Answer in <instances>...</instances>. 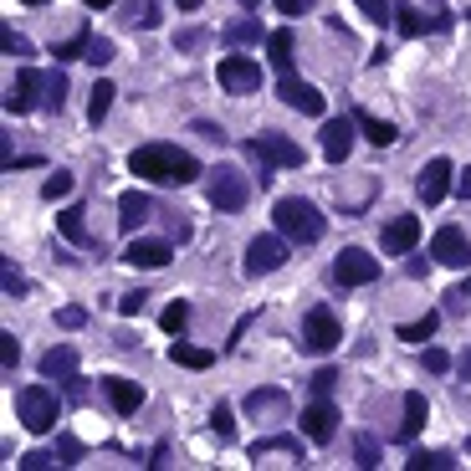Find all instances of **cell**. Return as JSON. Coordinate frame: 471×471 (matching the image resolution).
<instances>
[{
    "mask_svg": "<svg viewBox=\"0 0 471 471\" xmlns=\"http://www.w3.org/2000/svg\"><path fill=\"white\" fill-rule=\"evenodd\" d=\"M129 174H139L149 184H195L200 159L184 154L180 144H139L129 154Z\"/></svg>",
    "mask_w": 471,
    "mask_h": 471,
    "instance_id": "1",
    "label": "cell"
},
{
    "mask_svg": "<svg viewBox=\"0 0 471 471\" xmlns=\"http://www.w3.org/2000/svg\"><path fill=\"white\" fill-rule=\"evenodd\" d=\"M272 225L282 236H288L292 246H313V241H323L328 231V215L313 205V200H302V195H282L272 205Z\"/></svg>",
    "mask_w": 471,
    "mask_h": 471,
    "instance_id": "2",
    "label": "cell"
},
{
    "mask_svg": "<svg viewBox=\"0 0 471 471\" xmlns=\"http://www.w3.org/2000/svg\"><path fill=\"white\" fill-rule=\"evenodd\" d=\"M241 154L251 159V164H262V170H302V144L298 139H288V133H256V139H246L241 144Z\"/></svg>",
    "mask_w": 471,
    "mask_h": 471,
    "instance_id": "3",
    "label": "cell"
},
{
    "mask_svg": "<svg viewBox=\"0 0 471 471\" xmlns=\"http://www.w3.org/2000/svg\"><path fill=\"white\" fill-rule=\"evenodd\" d=\"M16 420H21L26 431L47 435V431H57V420H62V400H57L47 384H26V390H16Z\"/></svg>",
    "mask_w": 471,
    "mask_h": 471,
    "instance_id": "4",
    "label": "cell"
},
{
    "mask_svg": "<svg viewBox=\"0 0 471 471\" xmlns=\"http://www.w3.org/2000/svg\"><path fill=\"white\" fill-rule=\"evenodd\" d=\"M205 200L215 210H246V200H251L246 174L236 170V164H215V170H205Z\"/></svg>",
    "mask_w": 471,
    "mask_h": 471,
    "instance_id": "5",
    "label": "cell"
},
{
    "mask_svg": "<svg viewBox=\"0 0 471 471\" xmlns=\"http://www.w3.org/2000/svg\"><path fill=\"white\" fill-rule=\"evenodd\" d=\"M333 288H369L374 277H380V262L369 256L364 246H343L339 256H333Z\"/></svg>",
    "mask_w": 471,
    "mask_h": 471,
    "instance_id": "6",
    "label": "cell"
},
{
    "mask_svg": "<svg viewBox=\"0 0 471 471\" xmlns=\"http://www.w3.org/2000/svg\"><path fill=\"white\" fill-rule=\"evenodd\" d=\"M431 262L451 267V272H471V236L461 225H441L431 236Z\"/></svg>",
    "mask_w": 471,
    "mask_h": 471,
    "instance_id": "7",
    "label": "cell"
},
{
    "mask_svg": "<svg viewBox=\"0 0 471 471\" xmlns=\"http://www.w3.org/2000/svg\"><path fill=\"white\" fill-rule=\"evenodd\" d=\"M215 82H221L231 98H251V92L262 88V67L251 62V57L231 52V57H221V67H215Z\"/></svg>",
    "mask_w": 471,
    "mask_h": 471,
    "instance_id": "8",
    "label": "cell"
},
{
    "mask_svg": "<svg viewBox=\"0 0 471 471\" xmlns=\"http://www.w3.org/2000/svg\"><path fill=\"white\" fill-rule=\"evenodd\" d=\"M288 236L277 231V236H256V241H251L246 246V256H241V272L246 277H267V272H277V267L288 262Z\"/></svg>",
    "mask_w": 471,
    "mask_h": 471,
    "instance_id": "9",
    "label": "cell"
},
{
    "mask_svg": "<svg viewBox=\"0 0 471 471\" xmlns=\"http://www.w3.org/2000/svg\"><path fill=\"white\" fill-rule=\"evenodd\" d=\"M343 343V323L328 308H313V313L302 318V349L308 353H333Z\"/></svg>",
    "mask_w": 471,
    "mask_h": 471,
    "instance_id": "10",
    "label": "cell"
},
{
    "mask_svg": "<svg viewBox=\"0 0 471 471\" xmlns=\"http://www.w3.org/2000/svg\"><path fill=\"white\" fill-rule=\"evenodd\" d=\"M394 26H400V37H431V31H451V11H435L425 16L420 5H394Z\"/></svg>",
    "mask_w": 471,
    "mask_h": 471,
    "instance_id": "11",
    "label": "cell"
},
{
    "mask_svg": "<svg viewBox=\"0 0 471 471\" xmlns=\"http://www.w3.org/2000/svg\"><path fill=\"white\" fill-rule=\"evenodd\" d=\"M451 159H431L425 170H420V180H415V195H420V205H441L445 195H451Z\"/></svg>",
    "mask_w": 471,
    "mask_h": 471,
    "instance_id": "12",
    "label": "cell"
},
{
    "mask_svg": "<svg viewBox=\"0 0 471 471\" xmlns=\"http://www.w3.org/2000/svg\"><path fill=\"white\" fill-rule=\"evenodd\" d=\"M353 118H328L323 123V133H318V144H323V159L328 164H343V159L353 154Z\"/></svg>",
    "mask_w": 471,
    "mask_h": 471,
    "instance_id": "13",
    "label": "cell"
},
{
    "mask_svg": "<svg viewBox=\"0 0 471 471\" xmlns=\"http://www.w3.org/2000/svg\"><path fill=\"white\" fill-rule=\"evenodd\" d=\"M277 98H282L288 108H298V113H308V118L323 113V92H318L313 82L292 78V72H282V82H277Z\"/></svg>",
    "mask_w": 471,
    "mask_h": 471,
    "instance_id": "14",
    "label": "cell"
},
{
    "mask_svg": "<svg viewBox=\"0 0 471 471\" xmlns=\"http://www.w3.org/2000/svg\"><path fill=\"white\" fill-rule=\"evenodd\" d=\"M339 410H333V400H313L308 405V415H302V435L308 441H318V445H328L333 435H339Z\"/></svg>",
    "mask_w": 471,
    "mask_h": 471,
    "instance_id": "15",
    "label": "cell"
},
{
    "mask_svg": "<svg viewBox=\"0 0 471 471\" xmlns=\"http://www.w3.org/2000/svg\"><path fill=\"white\" fill-rule=\"evenodd\" d=\"M415 241H420V215H394V221L380 231V246L390 251V256H410Z\"/></svg>",
    "mask_w": 471,
    "mask_h": 471,
    "instance_id": "16",
    "label": "cell"
},
{
    "mask_svg": "<svg viewBox=\"0 0 471 471\" xmlns=\"http://www.w3.org/2000/svg\"><path fill=\"white\" fill-rule=\"evenodd\" d=\"M41 88H47V78H41L37 67H21V72H16L11 98H5V108H11V113H31V108L41 103Z\"/></svg>",
    "mask_w": 471,
    "mask_h": 471,
    "instance_id": "17",
    "label": "cell"
},
{
    "mask_svg": "<svg viewBox=\"0 0 471 471\" xmlns=\"http://www.w3.org/2000/svg\"><path fill=\"white\" fill-rule=\"evenodd\" d=\"M267 37H272V31H267L251 11H241V16L225 21V47H231V52H246V47H256V41H267Z\"/></svg>",
    "mask_w": 471,
    "mask_h": 471,
    "instance_id": "18",
    "label": "cell"
},
{
    "mask_svg": "<svg viewBox=\"0 0 471 471\" xmlns=\"http://www.w3.org/2000/svg\"><path fill=\"white\" fill-rule=\"evenodd\" d=\"M292 400L288 390H251L246 394V420H288Z\"/></svg>",
    "mask_w": 471,
    "mask_h": 471,
    "instance_id": "19",
    "label": "cell"
},
{
    "mask_svg": "<svg viewBox=\"0 0 471 471\" xmlns=\"http://www.w3.org/2000/svg\"><path fill=\"white\" fill-rule=\"evenodd\" d=\"M174 246L170 241H149V236H139V241H129V251H123V262L144 267V272H154V267H170Z\"/></svg>",
    "mask_w": 471,
    "mask_h": 471,
    "instance_id": "20",
    "label": "cell"
},
{
    "mask_svg": "<svg viewBox=\"0 0 471 471\" xmlns=\"http://www.w3.org/2000/svg\"><path fill=\"white\" fill-rule=\"evenodd\" d=\"M425 415H431V405H425V394H405V405H400V425H394V441L410 445L420 431H425Z\"/></svg>",
    "mask_w": 471,
    "mask_h": 471,
    "instance_id": "21",
    "label": "cell"
},
{
    "mask_svg": "<svg viewBox=\"0 0 471 471\" xmlns=\"http://www.w3.org/2000/svg\"><path fill=\"white\" fill-rule=\"evenodd\" d=\"M251 461H267V456H288L292 466H302V441H292V435H262V441L246 445Z\"/></svg>",
    "mask_w": 471,
    "mask_h": 471,
    "instance_id": "22",
    "label": "cell"
},
{
    "mask_svg": "<svg viewBox=\"0 0 471 471\" xmlns=\"http://www.w3.org/2000/svg\"><path fill=\"white\" fill-rule=\"evenodd\" d=\"M154 215V200L129 190V195H118V231H139V225Z\"/></svg>",
    "mask_w": 471,
    "mask_h": 471,
    "instance_id": "23",
    "label": "cell"
},
{
    "mask_svg": "<svg viewBox=\"0 0 471 471\" xmlns=\"http://www.w3.org/2000/svg\"><path fill=\"white\" fill-rule=\"evenodd\" d=\"M353 123H359V133H364L374 149H390L394 139H400V129H394V123H384V118H374L369 108H353Z\"/></svg>",
    "mask_w": 471,
    "mask_h": 471,
    "instance_id": "24",
    "label": "cell"
},
{
    "mask_svg": "<svg viewBox=\"0 0 471 471\" xmlns=\"http://www.w3.org/2000/svg\"><path fill=\"white\" fill-rule=\"evenodd\" d=\"M78 349H72V343H57V349H47L41 353V374H47V380H67V374H78Z\"/></svg>",
    "mask_w": 471,
    "mask_h": 471,
    "instance_id": "25",
    "label": "cell"
},
{
    "mask_svg": "<svg viewBox=\"0 0 471 471\" xmlns=\"http://www.w3.org/2000/svg\"><path fill=\"white\" fill-rule=\"evenodd\" d=\"M108 405H113L118 415H133V410L144 405V390L133 380H108Z\"/></svg>",
    "mask_w": 471,
    "mask_h": 471,
    "instance_id": "26",
    "label": "cell"
},
{
    "mask_svg": "<svg viewBox=\"0 0 471 471\" xmlns=\"http://www.w3.org/2000/svg\"><path fill=\"white\" fill-rule=\"evenodd\" d=\"M267 57H272V67H277V72H292V57H298V41H292V31H288V26L267 37Z\"/></svg>",
    "mask_w": 471,
    "mask_h": 471,
    "instance_id": "27",
    "label": "cell"
},
{
    "mask_svg": "<svg viewBox=\"0 0 471 471\" xmlns=\"http://www.w3.org/2000/svg\"><path fill=\"white\" fill-rule=\"evenodd\" d=\"M57 225H62V236L72 241V246H92V236H88V215H82V205H67L62 215H57Z\"/></svg>",
    "mask_w": 471,
    "mask_h": 471,
    "instance_id": "28",
    "label": "cell"
},
{
    "mask_svg": "<svg viewBox=\"0 0 471 471\" xmlns=\"http://www.w3.org/2000/svg\"><path fill=\"white\" fill-rule=\"evenodd\" d=\"M170 359L180 369H210V364H215V353H210V349H195V343H184V339L170 343Z\"/></svg>",
    "mask_w": 471,
    "mask_h": 471,
    "instance_id": "29",
    "label": "cell"
},
{
    "mask_svg": "<svg viewBox=\"0 0 471 471\" xmlns=\"http://www.w3.org/2000/svg\"><path fill=\"white\" fill-rule=\"evenodd\" d=\"M113 82H92V98H88V123H103V118H108V108H113Z\"/></svg>",
    "mask_w": 471,
    "mask_h": 471,
    "instance_id": "30",
    "label": "cell"
},
{
    "mask_svg": "<svg viewBox=\"0 0 471 471\" xmlns=\"http://www.w3.org/2000/svg\"><path fill=\"white\" fill-rule=\"evenodd\" d=\"M41 108H47V113H62V108H67V72H47V88H41Z\"/></svg>",
    "mask_w": 471,
    "mask_h": 471,
    "instance_id": "31",
    "label": "cell"
},
{
    "mask_svg": "<svg viewBox=\"0 0 471 471\" xmlns=\"http://www.w3.org/2000/svg\"><path fill=\"white\" fill-rule=\"evenodd\" d=\"M435 328H441V313H420L415 323H400V339H405V343H425V339H435Z\"/></svg>",
    "mask_w": 471,
    "mask_h": 471,
    "instance_id": "32",
    "label": "cell"
},
{
    "mask_svg": "<svg viewBox=\"0 0 471 471\" xmlns=\"http://www.w3.org/2000/svg\"><path fill=\"white\" fill-rule=\"evenodd\" d=\"M405 466L410 471H451V466H456V456H451V451H410Z\"/></svg>",
    "mask_w": 471,
    "mask_h": 471,
    "instance_id": "33",
    "label": "cell"
},
{
    "mask_svg": "<svg viewBox=\"0 0 471 471\" xmlns=\"http://www.w3.org/2000/svg\"><path fill=\"white\" fill-rule=\"evenodd\" d=\"M353 466H364V471H374V466H380V441H374L369 431H359V435H353Z\"/></svg>",
    "mask_w": 471,
    "mask_h": 471,
    "instance_id": "34",
    "label": "cell"
},
{
    "mask_svg": "<svg viewBox=\"0 0 471 471\" xmlns=\"http://www.w3.org/2000/svg\"><path fill=\"white\" fill-rule=\"evenodd\" d=\"M129 26L133 31H154L159 26V0H133L129 5Z\"/></svg>",
    "mask_w": 471,
    "mask_h": 471,
    "instance_id": "35",
    "label": "cell"
},
{
    "mask_svg": "<svg viewBox=\"0 0 471 471\" xmlns=\"http://www.w3.org/2000/svg\"><path fill=\"white\" fill-rule=\"evenodd\" d=\"M88 41H92V31L82 26L78 37H67V41H57L52 52H57V62H78V57H88Z\"/></svg>",
    "mask_w": 471,
    "mask_h": 471,
    "instance_id": "36",
    "label": "cell"
},
{
    "mask_svg": "<svg viewBox=\"0 0 471 471\" xmlns=\"http://www.w3.org/2000/svg\"><path fill=\"white\" fill-rule=\"evenodd\" d=\"M210 431L221 435V441H236V410L225 405V400H221L215 410H210Z\"/></svg>",
    "mask_w": 471,
    "mask_h": 471,
    "instance_id": "37",
    "label": "cell"
},
{
    "mask_svg": "<svg viewBox=\"0 0 471 471\" xmlns=\"http://www.w3.org/2000/svg\"><path fill=\"white\" fill-rule=\"evenodd\" d=\"M159 323H164V333H170V339H180V333H184V323H190V302H170Z\"/></svg>",
    "mask_w": 471,
    "mask_h": 471,
    "instance_id": "38",
    "label": "cell"
},
{
    "mask_svg": "<svg viewBox=\"0 0 471 471\" xmlns=\"http://www.w3.org/2000/svg\"><path fill=\"white\" fill-rule=\"evenodd\" d=\"M0 282H5V298H26V277H21V267L11 256L0 262Z\"/></svg>",
    "mask_w": 471,
    "mask_h": 471,
    "instance_id": "39",
    "label": "cell"
},
{
    "mask_svg": "<svg viewBox=\"0 0 471 471\" xmlns=\"http://www.w3.org/2000/svg\"><path fill=\"white\" fill-rule=\"evenodd\" d=\"M205 41H210V31H205V26H184V31H174V47H180V52H200Z\"/></svg>",
    "mask_w": 471,
    "mask_h": 471,
    "instance_id": "40",
    "label": "cell"
},
{
    "mask_svg": "<svg viewBox=\"0 0 471 471\" xmlns=\"http://www.w3.org/2000/svg\"><path fill=\"white\" fill-rule=\"evenodd\" d=\"M67 195H72V174L67 170H57L52 180L41 184V200H67Z\"/></svg>",
    "mask_w": 471,
    "mask_h": 471,
    "instance_id": "41",
    "label": "cell"
},
{
    "mask_svg": "<svg viewBox=\"0 0 471 471\" xmlns=\"http://www.w3.org/2000/svg\"><path fill=\"white\" fill-rule=\"evenodd\" d=\"M353 5H359V11H364L369 21H374V26H384V21H394V5H390V0H353Z\"/></svg>",
    "mask_w": 471,
    "mask_h": 471,
    "instance_id": "42",
    "label": "cell"
},
{
    "mask_svg": "<svg viewBox=\"0 0 471 471\" xmlns=\"http://www.w3.org/2000/svg\"><path fill=\"white\" fill-rule=\"evenodd\" d=\"M333 384H339V369H318L313 380H308V390H313V400H328Z\"/></svg>",
    "mask_w": 471,
    "mask_h": 471,
    "instance_id": "43",
    "label": "cell"
},
{
    "mask_svg": "<svg viewBox=\"0 0 471 471\" xmlns=\"http://www.w3.org/2000/svg\"><path fill=\"white\" fill-rule=\"evenodd\" d=\"M420 364L431 369V374H451V353H445V349H425V353H420Z\"/></svg>",
    "mask_w": 471,
    "mask_h": 471,
    "instance_id": "44",
    "label": "cell"
},
{
    "mask_svg": "<svg viewBox=\"0 0 471 471\" xmlns=\"http://www.w3.org/2000/svg\"><path fill=\"white\" fill-rule=\"evenodd\" d=\"M88 62H92V67H108V62H113V41L92 37V41H88Z\"/></svg>",
    "mask_w": 471,
    "mask_h": 471,
    "instance_id": "45",
    "label": "cell"
},
{
    "mask_svg": "<svg viewBox=\"0 0 471 471\" xmlns=\"http://www.w3.org/2000/svg\"><path fill=\"white\" fill-rule=\"evenodd\" d=\"M57 456H62V466H72L82 456V441L78 435H57Z\"/></svg>",
    "mask_w": 471,
    "mask_h": 471,
    "instance_id": "46",
    "label": "cell"
},
{
    "mask_svg": "<svg viewBox=\"0 0 471 471\" xmlns=\"http://www.w3.org/2000/svg\"><path fill=\"white\" fill-rule=\"evenodd\" d=\"M16 466H26V471H37V466H62V456H52V451H31V456H21Z\"/></svg>",
    "mask_w": 471,
    "mask_h": 471,
    "instance_id": "47",
    "label": "cell"
},
{
    "mask_svg": "<svg viewBox=\"0 0 471 471\" xmlns=\"http://www.w3.org/2000/svg\"><path fill=\"white\" fill-rule=\"evenodd\" d=\"M313 5H318V0H277V11L288 16V21H298V16H308V11H313Z\"/></svg>",
    "mask_w": 471,
    "mask_h": 471,
    "instance_id": "48",
    "label": "cell"
},
{
    "mask_svg": "<svg viewBox=\"0 0 471 471\" xmlns=\"http://www.w3.org/2000/svg\"><path fill=\"white\" fill-rule=\"evenodd\" d=\"M16 359H21V349H16V333H0V364L16 369Z\"/></svg>",
    "mask_w": 471,
    "mask_h": 471,
    "instance_id": "49",
    "label": "cell"
},
{
    "mask_svg": "<svg viewBox=\"0 0 471 471\" xmlns=\"http://www.w3.org/2000/svg\"><path fill=\"white\" fill-rule=\"evenodd\" d=\"M5 47H11V57H31V41L21 37L16 26H5Z\"/></svg>",
    "mask_w": 471,
    "mask_h": 471,
    "instance_id": "50",
    "label": "cell"
},
{
    "mask_svg": "<svg viewBox=\"0 0 471 471\" xmlns=\"http://www.w3.org/2000/svg\"><path fill=\"white\" fill-rule=\"evenodd\" d=\"M144 298H149V292H123V298H118V313H123V318H133L139 308H144Z\"/></svg>",
    "mask_w": 471,
    "mask_h": 471,
    "instance_id": "51",
    "label": "cell"
},
{
    "mask_svg": "<svg viewBox=\"0 0 471 471\" xmlns=\"http://www.w3.org/2000/svg\"><path fill=\"white\" fill-rule=\"evenodd\" d=\"M57 323H62V328H82V323H88V313H82V308H57Z\"/></svg>",
    "mask_w": 471,
    "mask_h": 471,
    "instance_id": "52",
    "label": "cell"
},
{
    "mask_svg": "<svg viewBox=\"0 0 471 471\" xmlns=\"http://www.w3.org/2000/svg\"><path fill=\"white\" fill-rule=\"evenodd\" d=\"M195 133H200V139H210V144H221V139H225V133L210 123V118H195Z\"/></svg>",
    "mask_w": 471,
    "mask_h": 471,
    "instance_id": "53",
    "label": "cell"
},
{
    "mask_svg": "<svg viewBox=\"0 0 471 471\" xmlns=\"http://www.w3.org/2000/svg\"><path fill=\"white\" fill-rule=\"evenodd\" d=\"M67 394H72L78 405H82V400H88V384H82V374H67Z\"/></svg>",
    "mask_w": 471,
    "mask_h": 471,
    "instance_id": "54",
    "label": "cell"
},
{
    "mask_svg": "<svg viewBox=\"0 0 471 471\" xmlns=\"http://www.w3.org/2000/svg\"><path fill=\"white\" fill-rule=\"evenodd\" d=\"M425 267H431V262H425V256H415V251L405 256V272H410V277H425Z\"/></svg>",
    "mask_w": 471,
    "mask_h": 471,
    "instance_id": "55",
    "label": "cell"
},
{
    "mask_svg": "<svg viewBox=\"0 0 471 471\" xmlns=\"http://www.w3.org/2000/svg\"><path fill=\"white\" fill-rule=\"evenodd\" d=\"M456 195H461V200H471V170H461V180H456Z\"/></svg>",
    "mask_w": 471,
    "mask_h": 471,
    "instance_id": "56",
    "label": "cell"
},
{
    "mask_svg": "<svg viewBox=\"0 0 471 471\" xmlns=\"http://www.w3.org/2000/svg\"><path fill=\"white\" fill-rule=\"evenodd\" d=\"M82 5H88V11H108V5H113V0H82Z\"/></svg>",
    "mask_w": 471,
    "mask_h": 471,
    "instance_id": "57",
    "label": "cell"
},
{
    "mask_svg": "<svg viewBox=\"0 0 471 471\" xmlns=\"http://www.w3.org/2000/svg\"><path fill=\"white\" fill-rule=\"evenodd\" d=\"M456 369H461V380H471V349H466V359H461Z\"/></svg>",
    "mask_w": 471,
    "mask_h": 471,
    "instance_id": "58",
    "label": "cell"
},
{
    "mask_svg": "<svg viewBox=\"0 0 471 471\" xmlns=\"http://www.w3.org/2000/svg\"><path fill=\"white\" fill-rule=\"evenodd\" d=\"M174 5H180V11H200V0H174Z\"/></svg>",
    "mask_w": 471,
    "mask_h": 471,
    "instance_id": "59",
    "label": "cell"
},
{
    "mask_svg": "<svg viewBox=\"0 0 471 471\" xmlns=\"http://www.w3.org/2000/svg\"><path fill=\"white\" fill-rule=\"evenodd\" d=\"M456 292H461V298H471V282H466V288H456Z\"/></svg>",
    "mask_w": 471,
    "mask_h": 471,
    "instance_id": "60",
    "label": "cell"
},
{
    "mask_svg": "<svg viewBox=\"0 0 471 471\" xmlns=\"http://www.w3.org/2000/svg\"><path fill=\"white\" fill-rule=\"evenodd\" d=\"M21 5H47V0H21Z\"/></svg>",
    "mask_w": 471,
    "mask_h": 471,
    "instance_id": "61",
    "label": "cell"
},
{
    "mask_svg": "<svg viewBox=\"0 0 471 471\" xmlns=\"http://www.w3.org/2000/svg\"><path fill=\"white\" fill-rule=\"evenodd\" d=\"M241 5H246V11H256V0H241Z\"/></svg>",
    "mask_w": 471,
    "mask_h": 471,
    "instance_id": "62",
    "label": "cell"
},
{
    "mask_svg": "<svg viewBox=\"0 0 471 471\" xmlns=\"http://www.w3.org/2000/svg\"><path fill=\"white\" fill-rule=\"evenodd\" d=\"M466 445H471V441H466Z\"/></svg>",
    "mask_w": 471,
    "mask_h": 471,
    "instance_id": "63",
    "label": "cell"
}]
</instances>
